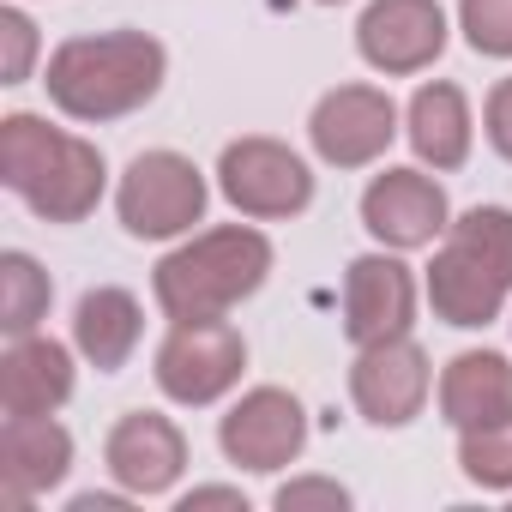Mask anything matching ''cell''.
Listing matches in <instances>:
<instances>
[{
  "instance_id": "obj_1",
  "label": "cell",
  "mask_w": 512,
  "mask_h": 512,
  "mask_svg": "<svg viewBox=\"0 0 512 512\" xmlns=\"http://www.w3.org/2000/svg\"><path fill=\"white\" fill-rule=\"evenodd\" d=\"M169 55L157 37L145 31H97V37H67L49 67H43V91L67 121H121L133 109H145L163 91Z\"/></svg>"
},
{
  "instance_id": "obj_2",
  "label": "cell",
  "mask_w": 512,
  "mask_h": 512,
  "mask_svg": "<svg viewBox=\"0 0 512 512\" xmlns=\"http://www.w3.org/2000/svg\"><path fill=\"white\" fill-rule=\"evenodd\" d=\"M272 241L253 223H217L187 235L175 253H163L151 272V296L169 320H217L241 308L247 296H260L272 278Z\"/></svg>"
},
{
  "instance_id": "obj_3",
  "label": "cell",
  "mask_w": 512,
  "mask_h": 512,
  "mask_svg": "<svg viewBox=\"0 0 512 512\" xmlns=\"http://www.w3.org/2000/svg\"><path fill=\"white\" fill-rule=\"evenodd\" d=\"M0 181H7L43 223H85L103 199L109 163L91 139L49 127L43 115L13 109L0 121Z\"/></svg>"
},
{
  "instance_id": "obj_4",
  "label": "cell",
  "mask_w": 512,
  "mask_h": 512,
  "mask_svg": "<svg viewBox=\"0 0 512 512\" xmlns=\"http://www.w3.org/2000/svg\"><path fill=\"white\" fill-rule=\"evenodd\" d=\"M506 296H512V211L470 205L434 247L428 302L446 326L476 332L506 314Z\"/></svg>"
},
{
  "instance_id": "obj_5",
  "label": "cell",
  "mask_w": 512,
  "mask_h": 512,
  "mask_svg": "<svg viewBox=\"0 0 512 512\" xmlns=\"http://www.w3.org/2000/svg\"><path fill=\"white\" fill-rule=\"evenodd\" d=\"M205 175L193 157L181 151H139L115 187V211H121V229L133 241H175L187 235L199 217H205Z\"/></svg>"
},
{
  "instance_id": "obj_6",
  "label": "cell",
  "mask_w": 512,
  "mask_h": 512,
  "mask_svg": "<svg viewBox=\"0 0 512 512\" xmlns=\"http://www.w3.org/2000/svg\"><path fill=\"white\" fill-rule=\"evenodd\" d=\"M217 193L241 211V217H260V223H284L302 217L314 205V169L266 133H247L229 139L217 157Z\"/></svg>"
},
{
  "instance_id": "obj_7",
  "label": "cell",
  "mask_w": 512,
  "mask_h": 512,
  "mask_svg": "<svg viewBox=\"0 0 512 512\" xmlns=\"http://www.w3.org/2000/svg\"><path fill=\"white\" fill-rule=\"evenodd\" d=\"M241 368H247V338L217 314V320H175L169 338L157 344V386L169 404H217L223 392L241 386Z\"/></svg>"
},
{
  "instance_id": "obj_8",
  "label": "cell",
  "mask_w": 512,
  "mask_h": 512,
  "mask_svg": "<svg viewBox=\"0 0 512 512\" xmlns=\"http://www.w3.org/2000/svg\"><path fill=\"white\" fill-rule=\"evenodd\" d=\"M217 446H223L229 464H241L253 476H272V470H284V464L302 458V446H308V410L284 386H253L217 422Z\"/></svg>"
},
{
  "instance_id": "obj_9",
  "label": "cell",
  "mask_w": 512,
  "mask_h": 512,
  "mask_svg": "<svg viewBox=\"0 0 512 512\" xmlns=\"http://www.w3.org/2000/svg\"><path fill=\"white\" fill-rule=\"evenodd\" d=\"M308 139H314L320 163H332V169H368L398 139V103L380 85H338V91H326L314 103Z\"/></svg>"
},
{
  "instance_id": "obj_10",
  "label": "cell",
  "mask_w": 512,
  "mask_h": 512,
  "mask_svg": "<svg viewBox=\"0 0 512 512\" xmlns=\"http://www.w3.org/2000/svg\"><path fill=\"white\" fill-rule=\"evenodd\" d=\"M362 229L392 247V253H416V247H434L446 229H452V205H446V187L428 175V169H386L368 181L362 193Z\"/></svg>"
},
{
  "instance_id": "obj_11",
  "label": "cell",
  "mask_w": 512,
  "mask_h": 512,
  "mask_svg": "<svg viewBox=\"0 0 512 512\" xmlns=\"http://www.w3.org/2000/svg\"><path fill=\"white\" fill-rule=\"evenodd\" d=\"M428 386H434V368H428V350L416 338H386V344H362L356 350L350 398H356L362 422H374V428L416 422L422 404H428Z\"/></svg>"
},
{
  "instance_id": "obj_12",
  "label": "cell",
  "mask_w": 512,
  "mask_h": 512,
  "mask_svg": "<svg viewBox=\"0 0 512 512\" xmlns=\"http://www.w3.org/2000/svg\"><path fill=\"white\" fill-rule=\"evenodd\" d=\"M356 49L374 73L410 79L440 61L446 49V7L440 0H368L356 19Z\"/></svg>"
},
{
  "instance_id": "obj_13",
  "label": "cell",
  "mask_w": 512,
  "mask_h": 512,
  "mask_svg": "<svg viewBox=\"0 0 512 512\" xmlns=\"http://www.w3.org/2000/svg\"><path fill=\"white\" fill-rule=\"evenodd\" d=\"M416 326V272L398 253H362L344 272V338L362 344H386V338H410Z\"/></svg>"
},
{
  "instance_id": "obj_14",
  "label": "cell",
  "mask_w": 512,
  "mask_h": 512,
  "mask_svg": "<svg viewBox=\"0 0 512 512\" xmlns=\"http://www.w3.org/2000/svg\"><path fill=\"white\" fill-rule=\"evenodd\" d=\"M103 464L133 500L169 494L181 482V470H187V434L157 410H127L103 440Z\"/></svg>"
},
{
  "instance_id": "obj_15",
  "label": "cell",
  "mask_w": 512,
  "mask_h": 512,
  "mask_svg": "<svg viewBox=\"0 0 512 512\" xmlns=\"http://www.w3.org/2000/svg\"><path fill=\"white\" fill-rule=\"evenodd\" d=\"M73 470V434L55 416H7L0 428V482L13 506H31L37 494L61 488Z\"/></svg>"
},
{
  "instance_id": "obj_16",
  "label": "cell",
  "mask_w": 512,
  "mask_h": 512,
  "mask_svg": "<svg viewBox=\"0 0 512 512\" xmlns=\"http://www.w3.org/2000/svg\"><path fill=\"white\" fill-rule=\"evenodd\" d=\"M73 398V350L31 332V338H7L0 356V410L7 416H55Z\"/></svg>"
},
{
  "instance_id": "obj_17",
  "label": "cell",
  "mask_w": 512,
  "mask_h": 512,
  "mask_svg": "<svg viewBox=\"0 0 512 512\" xmlns=\"http://www.w3.org/2000/svg\"><path fill=\"white\" fill-rule=\"evenodd\" d=\"M404 133H410V151L422 157V169L446 175V169H464L470 163V145H476V121H470V97L446 79L434 85H416L410 109H404Z\"/></svg>"
},
{
  "instance_id": "obj_18",
  "label": "cell",
  "mask_w": 512,
  "mask_h": 512,
  "mask_svg": "<svg viewBox=\"0 0 512 512\" xmlns=\"http://www.w3.org/2000/svg\"><path fill=\"white\" fill-rule=\"evenodd\" d=\"M139 338H145V308H139L133 290L97 284V290L79 296V308H73V350H79L97 374L127 368L133 350H139Z\"/></svg>"
},
{
  "instance_id": "obj_19",
  "label": "cell",
  "mask_w": 512,
  "mask_h": 512,
  "mask_svg": "<svg viewBox=\"0 0 512 512\" xmlns=\"http://www.w3.org/2000/svg\"><path fill=\"white\" fill-rule=\"evenodd\" d=\"M440 416L452 428H482L512 416V362L500 350H464L440 374Z\"/></svg>"
},
{
  "instance_id": "obj_20",
  "label": "cell",
  "mask_w": 512,
  "mask_h": 512,
  "mask_svg": "<svg viewBox=\"0 0 512 512\" xmlns=\"http://www.w3.org/2000/svg\"><path fill=\"white\" fill-rule=\"evenodd\" d=\"M49 302H55V284L49 272L31 260V253H0V332L7 338H31L43 320H49Z\"/></svg>"
},
{
  "instance_id": "obj_21",
  "label": "cell",
  "mask_w": 512,
  "mask_h": 512,
  "mask_svg": "<svg viewBox=\"0 0 512 512\" xmlns=\"http://www.w3.org/2000/svg\"><path fill=\"white\" fill-rule=\"evenodd\" d=\"M458 470L476 488L512 494V416L506 422H482V428H458Z\"/></svg>"
},
{
  "instance_id": "obj_22",
  "label": "cell",
  "mask_w": 512,
  "mask_h": 512,
  "mask_svg": "<svg viewBox=\"0 0 512 512\" xmlns=\"http://www.w3.org/2000/svg\"><path fill=\"white\" fill-rule=\"evenodd\" d=\"M458 31L476 55L512 61V0H458Z\"/></svg>"
},
{
  "instance_id": "obj_23",
  "label": "cell",
  "mask_w": 512,
  "mask_h": 512,
  "mask_svg": "<svg viewBox=\"0 0 512 512\" xmlns=\"http://www.w3.org/2000/svg\"><path fill=\"white\" fill-rule=\"evenodd\" d=\"M0 43H7V55H0V85H25L31 67H37V49H43L25 7H7V13H0Z\"/></svg>"
},
{
  "instance_id": "obj_24",
  "label": "cell",
  "mask_w": 512,
  "mask_h": 512,
  "mask_svg": "<svg viewBox=\"0 0 512 512\" xmlns=\"http://www.w3.org/2000/svg\"><path fill=\"white\" fill-rule=\"evenodd\" d=\"M272 506H278V512H302V506H332V512H344V506H350V488L332 482V476H296V482H284V488L272 494Z\"/></svg>"
},
{
  "instance_id": "obj_25",
  "label": "cell",
  "mask_w": 512,
  "mask_h": 512,
  "mask_svg": "<svg viewBox=\"0 0 512 512\" xmlns=\"http://www.w3.org/2000/svg\"><path fill=\"white\" fill-rule=\"evenodd\" d=\"M482 133H488V145L512 163V79H500V85L488 91V103H482Z\"/></svg>"
},
{
  "instance_id": "obj_26",
  "label": "cell",
  "mask_w": 512,
  "mask_h": 512,
  "mask_svg": "<svg viewBox=\"0 0 512 512\" xmlns=\"http://www.w3.org/2000/svg\"><path fill=\"white\" fill-rule=\"evenodd\" d=\"M175 506H181V512H199V506H229V512H247V494H241V488H217V482H211V488H187Z\"/></svg>"
},
{
  "instance_id": "obj_27",
  "label": "cell",
  "mask_w": 512,
  "mask_h": 512,
  "mask_svg": "<svg viewBox=\"0 0 512 512\" xmlns=\"http://www.w3.org/2000/svg\"><path fill=\"white\" fill-rule=\"evenodd\" d=\"M133 494L121 488V494H73V512H121Z\"/></svg>"
},
{
  "instance_id": "obj_28",
  "label": "cell",
  "mask_w": 512,
  "mask_h": 512,
  "mask_svg": "<svg viewBox=\"0 0 512 512\" xmlns=\"http://www.w3.org/2000/svg\"><path fill=\"white\" fill-rule=\"evenodd\" d=\"M320 7H338V0H320Z\"/></svg>"
}]
</instances>
